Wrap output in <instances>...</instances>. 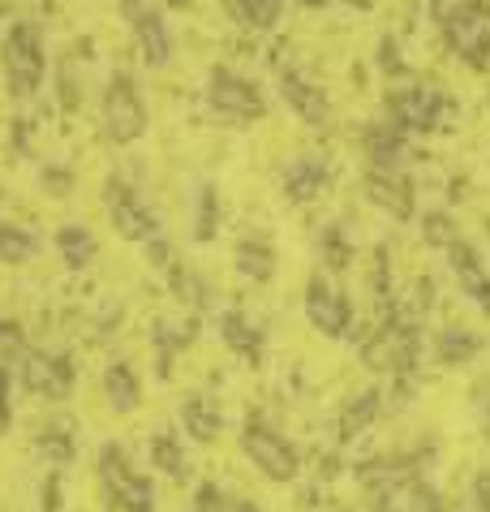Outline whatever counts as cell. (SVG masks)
<instances>
[{
	"instance_id": "obj_1",
	"label": "cell",
	"mask_w": 490,
	"mask_h": 512,
	"mask_svg": "<svg viewBox=\"0 0 490 512\" xmlns=\"http://www.w3.org/2000/svg\"><path fill=\"white\" fill-rule=\"evenodd\" d=\"M443 39H448V48L460 56V61L482 69L490 61V5L486 0H460L456 9H448V18H443Z\"/></svg>"
},
{
	"instance_id": "obj_2",
	"label": "cell",
	"mask_w": 490,
	"mask_h": 512,
	"mask_svg": "<svg viewBox=\"0 0 490 512\" xmlns=\"http://www.w3.org/2000/svg\"><path fill=\"white\" fill-rule=\"evenodd\" d=\"M241 452L250 457V465L258 469V474L271 478V482H293L297 469H301L297 448L288 444L280 431H271V426L254 422V418L245 422V431H241Z\"/></svg>"
},
{
	"instance_id": "obj_3",
	"label": "cell",
	"mask_w": 490,
	"mask_h": 512,
	"mask_svg": "<svg viewBox=\"0 0 490 512\" xmlns=\"http://www.w3.org/2000/svg\"><path fill=\"white\" fill-rule=\"evenodd\" d=\"M417 327H405L392 319H383V327L374 332L366 345H362V362L370 371H396V375H413V362H417Z\"/></svg>"
},
{
	"instance_id": "obj_4",
	"label": "cell",
	"mask_w": 490,
	"mask_h": 512,
	"mask_svg": "<svg viewBox=\"0 0 490 512\" xmlns=\"http://www.w3.org/2000/svg\"><path fill=\"white\" fill-rule=\"evenodd\" d=\"M99 474H104V487H108V500H117L125 512H155V487L151 478L134 474L125 465V452L117 444H108L99 452Z\"/></svg>"
},
{
	"instance_id": "obj_5",
	"label": "cell",
	"mask_w": 490,
	"mask_h": 512,
	"mask_svg": "<svg viewBox=\"0 0 490 512\" xmlns=\"http://www.w3.org/2000/svg\"><path fill=\"white\" fill-rule=\"evenodd\" d=\"M43 69H48V61H43L39 31H35V26H26V22L13 26L9 39H5V74H9V87L18 91V95L39 91Z\"/></svg>"
},
{
	"instance_id": "obj_6",
	"label": "cell",
	"mask_w": 490,
	"mask_h": 512,
	"mask_svg": "<svg viewBox=\"0 0 490 512\" xmlns=\"http://www.w3.org/2000/svg\"><path fill=\"white\" fill-rule=\"evenodd\" d=\"M104 130L112 142H138L147 134V108L134 91V82L125 74H117L104 91Z\"/></svg>"
},
{
	"instance_id": "obj_7",
	"label": "cell",
	"mask_w": 490,
	"mask_h": 512,
	"mask_svg": "<svg viewBox=\"0 0 490 512\" xmlns=\"http://www.w3.org/2000/svg\"><path fill=\"white\" fill-rule=\"evenodd\" d=\"M207 104L220 112L228 121H254L263 117V95H258L254 82H245L228 69H211V82H207Z\"/></svg>"
},
{
	"instance_id": "obj_8",
	"label": "cell",
	"mask_w": 490,
	"mask_h": 512,
	"mask_svg": "<svg viewBox=\"0 0 490 512\" xmlns=\"http://www.w3.org/2000/svg\"><path fill=\"white\" fill-rule=\"evenodd\" d=\"M22 388L35 396H48V401H65L74 392V362L65 358H48L39 349H22Z\"/></svg>"
},
{
	"instance_id": "obj_9",
	"label": "cell",
	"mask_w": 490,
	"mask_h": 512,
	"mask_svg": "<svg viewBox=\"0 0 490 512\" xmlns=\"http://www.w3.org/2000/svg\"><path fill=\"white\" fill-rule=\"evenodd\" d=\"M387 108H392V125L396 130H413V134H426L435 130L439 117H443V95L430 91V87H400L387 95Z\"/></svg>"
},
{
	"instance_id": "obj_10",
	"label": "cell",
	"mask_w": 490,
	"mask_h": 512,
	"mask_svg": "<svg viewBox=\"0 0 490 512\" xmlns=\"http://www.w3.org/2000/svg\"><path fill=\"white\" fill-rule=\"evenodd\" d=\"M306 319H310V327H319L323 336H344L349 332V302H344V293L336 284L314 276L306 284Z\"/></svg>"
},
{
	"instance_id": "obj_11",
	"label": "cell",
	"mask_w": 490,
	"mask_h": 512,
	"mask_svg": "<svg viewBox=\"0 0 490 512\" xmlns=\"http://www.w3.org/2000/svg\"><path fill=\"white\" fill-rule=\"evenodd\" d=\"M108 207H112V229H117L121 241H151V237H160V224H155V216L125 186H117V181L108 186Z\"/></svg>"
},
{
	"instance_id": "obj_12",
	"label": "cell",
	"mask_w": 490,
	"mask_h": 512,
	"mask_svg": "<svg viewBox=\"0 0 490 512\" xmlns=\"http://www.w3.org/2000/svg\"><path fill=\"white\" fill-rule=\"evenodd\" d=\"M366 198L392 220H413V186L396 168H370L366 173Z\"/></svg>"
},
{
	"instance_id": "obj_13",
	"label": "cell",
	"mask_w": 490,
	"mask_h": 512,
	"mask_svg": "<svg viewBox=\"0 0 490 512\" xmlns=\"http://www.w3.org/2000/svg\"><path fill=\"white\" fill-rule=\"evenodd\" d=\"M121 5L129 9V18H134V35H138V48L142 56H147V65H168L172 61V39H168V26L155 18V13L142 5V0H121Z\"/></svg>"
},
{
	"instance_id": "obj_14",
	"label": "cell",
	"mask_w": 490,
	"mask_h": 512,
	"mask_svg": "<svg viewBox=\"0 0 490 512\" xmlns=\"http://www.w3.org/2000/svg\"><path fill=\"white\" fill-rule=\"evenodd\" d=\"M448 263H452V272L460 276V284H465V293L478 302L486 315H490V276L482 272V263H478V250L469 246V241H452L448 246Z\"/></svg>"
},
{
	"instance_id": "obj_15",
	"label": "cell",
	"mask_w": 490,
	"mask_h": 512,
	"mask_svg": "<svg viewBox=\"0 0 490 512\" xmlns=\"http://www.w3.org/2000/svg\"><path fill=\"white\" fill-rule=\"evenodd\" d=\"M327 186V164L319 160V155H301V160L288 168L284 177V190L293 203H310V198H319Z\"/></svg>"
},
{
	"instance_id": "obj_16",
	"label": "cell",
	"mask_w": 490,
	"mask_h": 512,
	"mask_svg": "<svg viewBox=\"0 0 490 512\" xmlns=\"http://www.w3.org/2000/svg\"><path fill=\"white\" fill-rule=\"evenodd\" d=\"M284 104L293 108L306 125H323L327 112H331V108H327V95H323L319 87H310L306 78H293V74L284 78Z\"/></svg>"
},
{
	"instance_id": "obj_17",
	"label": "cell",
	"mask_w": 490,
	"mask_h": 512,
	"mask_svg": "<svg viewBox=\"0 0 490 512\" xmlns=\"http://www.w3.org/2000/svg\"><path fill=\"white\" fill-rule=\"evenodd\" d=\"M104 396L108 405L117 409V414H134V409L142 405V388H138V375L129 371L125 362H112L104 371Z\"/></svg>"
},
{
	"instance_id": "obj_18",
	"label": "cell",
	"mask_w": 490,
	"mask_h": 512,
	"mask_svg": "<svg viewBox=\"0 0 490 512\" xmlns=\"http://www.w3.org/2000/svg\"><path fill=\"white\" fill-rule=\"evenodd\" d=\"M220 340L233 353H241V358H250V362L263 358V332L245 323V315H237V310H224L220 315Z\"/></svg>"
},
{
	"instance_id": "obj_19",
	"label": "cell",
	"mask_w": 490,
	"mask_h": 512,
	"mask_svg": "<svg viewBox=\"0 0 490 512\" xmlns=\"http://www.w3.org/2000/svg\"><path fill=\"white\" fill-rule=\"evenodd\" d=\"M366 155H370L374 168H396L400 155H405V130H396L392 121L370 125L366 130Z\"/></svg>"
},
{
	"instance_id": "obj_20",
	"label": "cell",
	"mask_w": 490,
	"mask_h": 512,
	"mask_svg": "<svg viewBox=\"0 0 490 512\" xmlns=\"http://www.w3.org/2000/svg\"><path fill=\"white\" fill-rule=\"evenodd\" d=\"M379 409H383V396L379 392H362V396H353L349 405H344V414H340V439L349 444V439H357L362 431H370L374 418H379Z\"/></svg>"
},
{
	"instance_id": "obj_21",
	"label": "cell",
	"mask_w": 490,
	"mask_h": 512,
	"mask_svg": "<svg viewBox=\"0 0 490 512\" xmlns=\"http://www.w3.org/2000/svg\"><path fill=\"white\" fill-rule=\"evenodd\" d=\"M181 422L198 444H211V439L220 435V405H215L211 396H190L185 409H181Z\"/></svg>"
},
{
	"instance_id": "obj_22",
	"label": "cell",
	"mask_w": 490,
	"mask_h": 512,
	"mask_svg": "<svg viewBox=\"0 0 490 512\" xmlns=\"http://www.w3.org/2000/svg\"><path fill=\"white\" fill-rule=\"evenodd\" d=\"M237 272L245 280H258V284H267L271 276H276V250L267 246V241H254V237H245L241 246H237Z\"/></svg>"
},
{
	"instance_id": "obj_23",
	"label": "cell",
	"mask_w": 490,
	"mask_h": 512,
	"mask_svg": "<svg viewBox=\"0 0 490 512\" xmlns=\"http://www.w3.org/2000/svg\"><path fill=\"white\" fill-rule=\"evenodd\" d=\"M56 250H61V259L69 272H82L86 263L95 259V237L82 229V224H65L61 233H56Z\"/></svg>"
},
{
	"instance_id": "obj_24",
	"label": "cell",
	"mask_w": 490,
	"mask_h": 512,
	"mask_svg": "<svg viewBox=\"0 0 490 512\" xmlns=\"http://www.w3.org/2000/svg\"><path fill=\"white\" fill-rule=\"evenodd\" d=\"M478 349H482V340L473 336V332H465V327H443V332L435 336V353H439V362H443V366L469 362Z\"/></svg>"
},
{
	"instance_id": "obj_25",
	"label": "cell",
	"mask_w": 490,
	"mask_h": 512,
	"mask_svg": "<svg viewBox=\"0 0 490 512\" xmlns=\"http://www.w3.org/2000/svg\"><path fill=\"white\" fill-rule=\"evenodd\" d=\"M39 254V237L22 224H0V263H26Z\"/></svg>"
},
{
	"instance_id": "obj_26",
	"label": "cell",
	"mask_w": 490,
	"mask_h": 512,
	"mask_svg": "<svg viewBox=\"0 0 490 512\" xmlns=\"http://www.w3.org/2000/svg\"><path fill=\"white\" fill-rule=\"evenodd\" d=\"M151 465L160 469L164 478H185V452L177 444V435H155L151 439Z\"/></svg>"
},
{
	"instance_id": "obj_27",
	"label": "cell",
	"mask_w": 490,
	"mask_h": 512,
	"mask_svg": "<svg viewBox=\"0 0 490 512\" xmlns=\"http://www.w3.org/2000/svg\"><path fill=\"white\" fill-rule=\"evenodd\" d=\"M35 448H39V457L52 461V465H69V461H74V439H69L65 426H56V431H43L35 439Z\"/></svg>"
},
{
	"instance_id": "obj_28",
	"label": "cell",
	"mask_w": 490,
	"mask_h": 512,
	"mask_svg": "<svg viewBox=\"0 0 490 512\" xmlns=\"http://www.w3.org/2000/svg\"><path fill=\"white\" fill-rule=\"evenodd\" d=\"M422 237H426V246H443V250H448L460 233H456V224H452L448 211H435V216L422 220Z\"/></svg>"
},
{
	"instance_id": "obj_29",
	"label": "cell",
	"mask_w": 490,
	"mask_h": 512,
	"mask_svg": "<svg viewBox=\"0 0 490 512\" xmlns=\"http://www.w3.org/2000/svg\"><path fill=\"white\" fill-rule=\"evenodd\" d=\"M172 289H177V297L185 306H207V289H203V280H198L194 272H185V267H172Z\"/></svg>"
},
{
	"instance_id": "obj_30",
	"label": "cell",
	"mask_w": 490,
	"mask_h": 512,
	"mask_svg": "<svg viewBox=\"0 0 490 512\" xmlns=\"http://www.w3.org/2000/svg\"><path fill=\"white\" fill-rule=\"evenodd\" d=\"M215 224H220V203H215V190L207 186L198 194V224H194V237L198 241H211L215 237Z\"/></svg>"
},
{
	"instance_id": "obj_31",
	"label": "cell",
	"mask_w": 490,
	"mask_h": 512,
	"mask_svg": "<svg viewBox=\"0 0 490 512\" xmlns=\"http://www.w3.org/2000/svg\"><path fill=\"white\" fill-rule=\"evenodd\" d=\"M245 9H250L254 31H271L280 22V0H245Z\"/></svg>"
},
{
	"instance_id": "obj_32",
	"label": "cell",
	"mask_w": 490,
	"mask_h": 512,
	"mask_svg": "<svg viewBox=\"0 0 490 512\" xmlns=\"http://www.w3.org/2000/svg\"><path fill=\"white\" fill-rule=\"evenodd\" d=\"M374 297H379V302L383 306H392V280H387V250L379 246V250H374Z\"/></svg>"
},
{
	"instance_id": "obj_33",
	"label": "cell",
	"mask_w": 490,
	"mask_h": 512,
	"mask_svg": "<svg viewBox=\"0 0 490 512\" xmlns=\"http://www.w3.org/2000/svg\"><path fill=\"white\" fill-rule=\"evenodd\" d=\"M228 504H224V495H220V487L215 482H203L198 487V495H194V512H224Z\"/></svg>"
},
{
	"instance_id": "obj_34",
	"label": "cell",
	"mask_w": 490,
	"mask_h": 512,
	"mask_svg": "<svg viewBox=\"0 0 490 512\" xmlns=\"http://www.w3.org/2000/svg\"><path fill=\"white\" fill-rule=\"evenodd\" d=\"M323 250L331 254V267H336V272H340V267H349V259H353V250L340 241V233H327L323 237Z\"/></svg>"
},
{
	"instance_id": "obj_35",
	"label": "cell",
	"mask_w": 490,
	"mask_h": 512,
	"mask_svg": "<svg viewBox=\"0 0 490 512\" xmlns=\"http://www.w3.org/2000/svg\"><path fill=\"white\" fill-rule=\"evenodd\" d=\"M9 383H13L9 366H0V431H9Z\"/></svg>"
},
{
	"instance_id": "obj_36",
	"label": "cell",
	"mask_w": 490,
	"mask_h": 512,
	"mask_svg": "<svg viewBox=\"0 0 490 512\" xmlns=\"http://www.w3.org/2000/svg\"><path fill=\"white\" fill-rule=\"evenodd\" d=\"M0 349H5V353L22 349V327L18 323H0Z\"/></svg>"
},
{
	"instance_id": "obj_37",
	"label": "cell",
	"mask_w": 490,
	"mask_h": 512,
	"mask_svg": "<svg viewBox=\"0 0 490 512\" xmlns=\"http://www.w3.org/2000/svg\"><path fill=\"white\" fill-rule=\"evenodd\" d=\"M43 186H48V194H69V173H61V168H48V173H43Z\"/></svg>"
},
{
	"instance_id": "obj_38",
	"label": "cell",
	"mask_w": 490,
	"mask_h": 512,
	"mask_svg": "<svg viewBox=\"0 0 490 512\" xmlns=\"http://www.w3.org/2000/svg\"><path fill=\"white\" fill-rule=\"evenodd\" d=\"M473 500H478V512H490V474H478V482H473Z\"/></svg>"
},
{
	"instance_id": "obj_39",
	"label": "cell",
	"mask_w": 490,
	"mask_h": 512,
	"mask_svg": "<svg viewBox=\"0 0 490 512\" xmlns=\"http://www.w3.org/2000/svg\"><path fill=\"white\" fill-rule=\"evenodd\" d=\"M224 13L241 26H250V9H245V0H224Z\"/></svg>"
},
{
	"instance_id": "obj_40",
	"label": "cell",
	"mask_w": 490,
	"mask_h": 512,
	"mask_svg": "<svg viewBox=\"0 0 490 512\" xmlns=\"http://www.w3.org/2000/svg\"><path fill=\"white\" fill-rule=\"evenodd\" d=\"M379 61H383L387 74H392V69L400 65V56H396V44H392V39H383V44H379Z\"/></svg>"
},
{
	"instance_id": "obj_41",
	"label": "cell",
	"mask_w": 490,
	"mask_h": 512,
	"mask_svg": "<svg viewBox=\"0 0 490 512\" xmlns=\"http://www.w3.org/2000/svg\"><path fill=\"white\" fill-rule=\"evenodd\" d=\"M147 259L164 267V263H168V241H160V237H151V241H147Z\"/></svg>"
},
{
	"instance_id": "obj_42",
	"label": "cell",
	"mask_w": 490,
	"mask_h": 512,
	"mask_svg": "<svg viewBox=\"0 0 490 512\" xmlns=\"http://www.w3.org/2000/svg\"><path fill=\"white\" fill-rule=\"evenodd\" d=\"M56 508H61V487L48 482V487H43V512H56Z\"/></svg>"
},
{
	"instance_id": "obj_43",
	"label": "cell",
	"mask_w": 490,
	"mask_h": 512,
	"mask_svg": "<svg viewBox=\"0 0 490 512\" xmlns=\"http://www.w3.org/2000/svg\"><path fill=\"white\" fill-rule=\"evenodd\" d=\"M224 512H258V508H254V504H250V500H233V504H228V508H224Z\"/></svg>"
},
{
	"instance_id": "obj_44",
	"label": "cell",
	"mask_w": 490,
	"mask_h": 512,
	"mask_svg": "<svg viewBox=\"0 0 490 512\" xmlns=\"http://www.w3.org/2000/svg\"><path fill=\"white\" fill-rule=\"evenodd\" d=\"M168 9H190V0H164Z\"/></svg>"
},
{
	"instance_id": "obj_45",
	"label": "cell",
	"mask_w": 490,
	"mask_h": 512,
	"mask_svg": "<svg viewBox=\"0 0 490 512\" xmlns=\"http://www.w3.org/2000/svg\"><path fill=\"white\" fill-rule=\"evenodd\" d=\"M297 5H306V9H323L327 0H297Z\"/></svg>"
},
{
	"instance_id": "obj_46",
	"label": "cell",
	"mask_w": 490,
	"mask_h": 512,
	"mask_svg": "<svg viewBox=\"0 0 490 512\" xmlns=\"http://www.w3.org/2000/svg\"><path fill=\"white\" fill-rule=\"evenodd\" d=\"M349 5H353V9H370V5H374V0H349Z\"/></svg>"
}]
</instances>
